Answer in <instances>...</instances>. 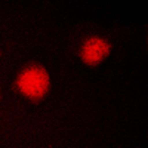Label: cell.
<instances>
[{"label":"cell","mask_w":148,"mask_h":148,"mask_svg":"<svg viewBox=\"0 0 148 148\" xmlns=\"http://www.w3.org/2000/svg\"><path fill=\"white\" fill-rule=\"evenodd\" d=\"M49 86H51L49 74L40 65H30L24 68L16 79V88L19 93L36 101L47 93Z\"/></svg>","instance_id":"obj_1"},{"label":"cell","mask_w":148,"mask_h":148,"mask_svg":"<svg viewBox=\"0 0 148 148\" xmlns=\"http://www.w3.org/2000/svg\"><path fill=\"white\" fill-rule=\"evenodd\" d=\"M111 46L104 37H88L80 47V59L86 65H98L110 55Z\"/></svg>","instance_id":"obj_2"}]
</instances>
